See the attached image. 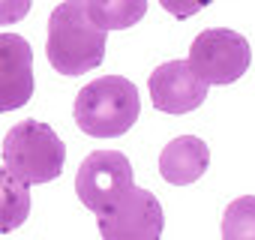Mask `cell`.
I'll list each match as a JSON object with an SVG mask.
<instances>
[{
	"mask_svg": "<svg viewBox=\"0 0 255 240\" xmlns=\"http://www.w3.org/2000/svg\"><path fill=\"white\" fill-rule=\"evenodd\" d=\"M225 240H255V195H243L228 204L222 216Z\"/></svg>",
	"mask_w": 255,
	"mask_h": 240,
	"instance_id": "12",
	"label": "cell"
},
{
	"mask_svg": "<svg viewBox=\"0 0 255 240\" xmlns=\"http://www.w3.org/2000/svg\"><path fill=\"white\" fill-rule=\"evenodd\" d=\"M252 63V48L246 36L228 27L201 30L189 45V66L207 84H231Z\"/></svg>",
	"mask_w": 255,
	"mask_h": 240,
	"instance_id": "4",
	"label": "cell"
},
{
	"mask_svg": "<svg viewBox=\"0 0 255 240\" xmlns=\"http://www.w3.org/2000/svg\"><path fill=\"white\" fill-rule=\"evenodd\" d=\"M147 87H150L153 108L165 114H186L207 99L210 84L189 66V60H168L150 72Z\"/></svg>",
	"mask_w": 255,
	"mask_h": 240,
	"instance_id": "7",
	"label": "cell"
},
{
	"mask_svg": "<svg viewBox=\"0 0 255 240\" xmlns=\"http://www.w3.org/2000/svg\"><path fill=\"white\" fill-rule=\"evenodd\" d=\"M33 0H0V24H18L27 18Z\"/></svg>",
	"mask_w": 255,
	"mask_h": 240,
	"instance_id": "14",
	"label": "cell"
},
{
	"mask_svg": "<svg viewBox=\"0 0 255 240\" xmlns=\"http://www.w3.org/2000/svg\"><path fill=\"white\" fill-rule=\"evenodd\" d=\"M141 99L138 87L123 75H102L78 90L75 96V123L93 138H117L129 132L138 120Z\"/></svg>",
	"mask_w": 255,
	"mask_h": 240,
	"instance_id": "2",
	"label": "cell"
},
{
	"mask_svg": "<svg viewBox=\"0 0 255 240\" xmlns=\"http://www.w3.org/2000/svg\"><path fill=\"white\" fill-rule=\"evenodd\" d=\"M66 144L42 120H21L3 138V168L21 183H48L63 174Z\"/></svg>",
	"mask_w": 255,
	"mask_h": 240,
	"instance_id": "3",
	"label": "cell"
},
{
	"mask_svg": "<svg viewBox=\"0 0 255 240\" xmlns=\"http://www.w3.org/2000/svg\"><path fill=\"white\" fill-rule=\"evenodd\" d=\"M87 9L102 30H126L144 18L147 0H87Z\"/></svg>",
	"mask_w": 255,
	"mask_h": 240,
	"instance_id": "11",
	"label": "cell"
},
{
	"mask_svg": "<svg viewBox=\"0 0 255 240\" xmlns=\"http://www.w3.org/2000/svg\"><path fill=\"white\" fill-rule=\"evenodd\" d=\"M105 33L90 9L87 0H63L48 18L45 54L48 63L63 75H84L105 60Z\"/></svg>",
	"mask_w": 255,
	"mask_h": 240,
	"instance_id": "1",
	"label": "cell"
},
{
	"mask_svg": "<svg viewBox=\"0 0 255 240\" xmlns=\"http://www.w3.org/2000/svg\"><path fill=\"white\" fill-rule=\"evenodd\" d=\"M30 213V192L27 183L12 177L6 168H0V234H9L24 225Z\"/></svg>",
	"mask_w": 255,
	"mask_h": 240,
	"instance_id": "10",
	"label": "cell"
},
{
	"mask_svg": "<svg viewBox=\"0 0 255 240\" xmlns=\"http://www.w3.org/2000/svg\"><path fill=\"white\" fill-rule=\"evenodd\" d=\"M33 96V48L18 33H0V114L27 105Z\"/></svg>",
	"mask_w": 255,
	"mask_h": 240,
	"instance_id": "8",
	"label": "cell"
},
{
	"mask_svg": "<svg viewBox=\"0 0 255 240\" xmlns=\"http://www.w3.org/2000/svg\"><path fill=\"white\" fill-rule=\"evenodd\" d=\"M207 165H210V150L195 135H180L159 153V174L174 186L195 183L207 171Z\"/></svg>",
	"mask_w": 255,
	"mask_h": 240,
	"instance_id": "9",
	"label": "cell"
},
{
	"mask_svg": "<svg viewBox=\"0 0 255 240\" xmlns=\"http://www.w3.org/2000/svg\"><path fill=\"white\" fill-rule=\"evenodd\" d=\"M159 6L165 9V12H171L174 18H192V15H198L201 9H207L210 6V0H159Z\"/></svg>",
	"mask_w": 255,
	"mask_h": 240,
	"instance_id": "13",
	"label": "cell"
},
{
	"mask_svg": "<svg viewBox=\"0 0 255 240\" xmlns=\"http://www.w3.org/2000/svg\"><path fill=\"white\" fill-rule=\"evenodd\" d=\"M129 186H132V165L120 150L90 153L75 174L78 201L87 210H93L96 216L105 213L108 207H114Z\"/></svg>",
	"mask_w": 255,
	"mask_h": 240,
	"instance_id": "5",
	"label": "cell"
},
{
	"mask_svg": "<svg viewBox=\"0 0 255 240\" xmlns=\"http://www.w3.org/2000/svg\"><path fill=\"white\" fill-rule=\"evenodd\" d=\"M96 219H99V234L105 240H153L165 228V213L159 198L135 183L123 192V198L114 207H108Z\"/></svg>",
	"mask_w": 255,
	"mask_h": 240,
	"instance_id": "6",
	"label": "cell"
}]
</instances>
